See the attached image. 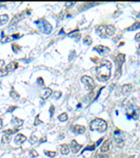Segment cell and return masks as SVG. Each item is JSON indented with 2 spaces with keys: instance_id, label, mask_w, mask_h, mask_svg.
I'll use <instances>...</instances> for the list:
<instances>
[{
  "instance_id": "6da1fadb",
  "label": "cell",
  "mask_w": 140,
  "mask_h": 158,
  "mask_svg": "<svg viewBox=\"0 0 140 158\" xmlns=\"http://www.w3.org/2000/svg\"><path fill=\"white\" fill-rule=\"evenodd\" d=\"M96 78L101 82H105L109 79L111 74V63L109 61H102L101 65L96 67Z\"/></svg>"
},
{
  "instance_id": "7a4b0ae2",
  "label": "cell",
  "mask_w": 140,
  "mask_h": 158,
  "mask_svg": "<svg viewBox=\"0 0 140 158\" xmlns=\"http://www.w3.org/2000/svg\"><path fill=\"white\" fill-rule=\"evenodd\" d=\"M96 32L102 39H107L115 34L116 27L113 25H100L96 27Z\"/></svg>"
},
{
  "instance_id": "3957f363",
  "label": "cell",
  "mask_w": 140,
  "mask_h": 158,
  "mask_svg": "<svg viewBox=\"0 0 140 158\" xmlns=\"http://www.w3.org/2000/svg\"><path fill=\"white\" fill-rule=\"evenodd\" d=\"M107 122L103 119L100 118H96V119H93L90 122L89 125V128L91 131H98L100 133H103L107 129Z\"/></svg>"
},
{
  "instance_id": "277c9868",
  "label": "cell",
  "mask_w": 140,
  "mask_h": 158,
  "mask_svg": "<svg viewBox=\"0 0 140 158\" xmlns=\"http://www.w3.org/2000/svg\"><path fill=\"white\" fill-rule=\"evenodd\" d=\"M35 24L37 25L38 28L39 29V31L44 33L46 34H51L52 30H53V26L50 24L48 21H46L45 19H40L39 20L35 21Z\"/></svg>"
},
{
  "instance_id": "5b68a950",
  "label": "cell",
  "mask_w": 140,
  "mask_h": 158,
  "mask_svg": "<svg viewBox=\"0 0 140 158\" xmlns=\"http://www.w3.org/2000/svg\"><path fill=\"white\" fill-rule=\"evenodd\" d=\"M125 61V54L119 53L115 58V63H116V77H119L121 76L122 65Z\"/></svg>"
},
{
  "instance_id": "8992f818",
  "label": "cell",
  "mask_w": 140,
  "mask_h": 158,
  "mask_svg": "<svg viewBox=\"0 0 140 158\" xmlns=\"http://www.w3.org/2000/svg\"><path fill=\"white\" fill-rule=\"evenodd\" d=\"M139 108L138 106L134 105H130L129 107L127 108L126 111V116H127L128 119H133L135 120L138 119L139 118Z\"/></svg>"
},
{
  "instance_id": "52a82bcc",
  "label": "cell",
  "mask_w": 140,
  "mask_h": 158,
  "mask_svg": "<svg viewBox=\"0 0 140 158\" xmlns=\"http://www.w3.org/2000/svg\"><path fill=\"white\" fill-rule=\"evenodd\" d=\"M81 81L82 82V84H84V85L86 86V89L88 90V91H93L94 88H95V86H96L94 80H93V78L90 77V76H81Z\"/></svg>"
},
{
  "instance_id": "ba28073f",
  "label": "cell",
  "mask_w": 140,
  "mask_h": 158,
  "mask_svg": "<svg viewBox=\"0 0 140 158\" xmlns=\"http://www.w3.org/2000/svg\"><path fill=\"white\" fill-rule=\"evenodd\" d=\"M94 51H96L99 54H102V55H104V54H107L108 53H109L110 51V49L108 48L106 46H103V45H98V46H96L93 49Z\"/></svg>"
},
{
  "instance_id": "9c48e42d",
  "label": "cell",
  "mask_w": 140,
  "mask_h": 158,
  "mask_svg": "<svg viewBox=\"0 0 140 158\" xmlns=\"http://www.w3.org/2000/svg\"><path fill=\"white\" fill-rule=\"evenodd\" d=\"M113 137H114L115 141H116L118 145H119V144L120 145H123V143H124V139L122 137L121 131L118 130V129H116V130L114 131V134H113Z\"/></svg>"
},
{
  "instance_id": "30bf717a",
  "label": "cell",
  "mask_w": 140,
  "mask_h": 158,
  "mask_svg": "<svg viewBox=\"0 0 140 158\" xmlns=\"http://www.w3.org/2000/svg\"><path fill=\"white\" fill-rule=\"evenodd\" d=\"M81 147H82V146L78 143L75 140H73V141H71V143H70V149H71V151H72L73 153H77L78 151L81 149Z\"/></svg>"
},
{
  "instance_id": "8fae6325",
  "label": "cell",
  "mask_w": 140,
  "mask_h": 158,
  "mask_svg": "<svg viewBox=\"0 0 140 158\" xmlns=\"http://www.w3.org/2000/svg\"><path fill=\"white\" fill-rule=\"evenodd\" d=\"M26 141V137L22 134H17L14 138V143L17 144V145H19V144L24 143L25 141Z\"/></svg>"
},
{
  "instance_id": "7c38bea8",
  "label": "cell",
  "mask_w": 140,
  "mask_h": 158,
  "mask_svg": "<svg viewBox=\"0 0 140 158\" xmlns=\"http://www.w3.org/2000/svg\"><path fill=\"white\" fill-rule=\"evenodd\" d=\"M110 143H111V140L110 139L106 140V141H105L103 143L101 149H100L101 152L102 153H105V152H107V151H109V147H110Z\"/></svg>"
},
{
  "instance_id": "4fadbf2b",
  "label": "cell",
  "mask_w": 140,
  "mask_h": 158,
  "mask_svg": "<svg viewBox=\"0 0 140 158\" xmlns=\"http://www.w3.org/2000/svg\"><path fill=\"white\" fill-rule=\"evenodd\" d=\"M85 131H86L85 126H81V125H75V126L73 127V132H74V134H84Z\"/></svg>"
},
{
  "instance_id": "5bb4252c",
  "label": "cell",
  "mask_w": 140,
  "mask_h": 158,
  "mask_svg": "<svg viewBox=\"0 0 140 158\" xmlns=\"http://www.w3.org/2000/svg\"><path fill=\"white\" fill-rule=\"evenodd\" d=\"M23 123H24V120H23V119H19V118H17V117H14V116H13L12 119H11V124L13 125L14 126H16V127L21 126L23 125Z\"/></svg>"
},
{
  "instance_id": "9a60e30c",
  "label": "cell",
  "mask_w": 140,
  "mask_h": 158,
  "mask_svg": "<svg viewBox=\"0 0 140 158\" xmlns=\"http://www.w3.org/2000/svg\"><path fill=\"white\" fill-rule=\"evenodd\" d=\"M18 62L17 61H11V62L8 64L7 66H6L5 69L7 72H12V71H14L15 69L18 68Z\"/></svg>"
},
{
  "instance_id": "2e32d148",
  "label": "cell",
  "mask_w": 140,
  "mask_h": 158,
  "mask_svg": "<svg viewBox=\"0 0 140 158\" xmlns=\"http://www.w3.org/2000/svg\"><path fill=\"white\" fill-rule=\"evenodd\" d=\"M131 91H132V84H124L122 87V93L124 95H128Z\"/></svg>"
},
{
  "instance_id": "e0dca14e",
  "label": "cell",
  "mask_w": 140,
  "mask_h": 158,
  "mask_svg": "<svg viewBox=\"0 0 140 158\" xmlns=\"http://www.w3.org/2000/svg\"><path fill=\"white\" fill-rule=\"evenodd\" d=\"M52 93H53V91H52L50 88H45L44 92H43L42 95H41V98H42L43 99H46L47 98H49L50 96H51Z\"/></svg>"
},
{
  "instance_id": "ac0fdd59",
  "label": "cell",
  "mask_w": 140,
  "mask_h": 158,
  "mask_svg": "<svg viewBox=\"0 0 140 158\" xmlns=\"http://www.w3.org/2000/svg\"><path fill=\"white\" fill-rule=\"evenodd\" d=\"M140 28V21H137V22H135L133 25H131V26H129L128 28H126V31L128 32H132V31H135V30H138Z\"/></svg>"
},
{
  "instance_id": "d6986e66",
  "label": "cell",
  "mask_w": 140,
  "mask_h": 158,
  "mask_svg": "<svg viewBox=\"0 0 140 158\" xmlns=\"http://www.w3.org/2000/svg\"><path fill=\"white\" fill-rule=\"evenodd\" d=\"M8 20H9V16L7 14L0 15V26L6 24L8 22Z\"/></svg>"
},
{
  "instance_id": "ffe728a7",
  "label": "cell",
  "mask_w": 140,
  "mask_h": 158,
  "mask_svg": "<svg viewBox=\"0 0 140 158\" xmlns=\"http://www.w3.org/2000/svg\"><path fill=\"white\" fill-rule=\"evenodd\" d=\"M23 18H24V12L22 13H19V14H17L16 16H14L12 19V21H11V25H13L15 24V23H17L19 20H20V19H22Z\"/></svg>"
},
{
  "instance_id": "44dd1931",
  "label": "cell",
  "mask_w": 140,
  "mask_h": 158,
  "mask_svg": "<svg viewBox=\"0 0 140 158\" xmlns=\"http://www.w3.org/2000/svg\"><path fill=\"white\" fill-rule=\"evenodd\" d=\"M70 149H69V147H68L67 144H63V145H61V153L62 155H68V153H69Z\"/></svg>"
},
{
  "instance_id": "7402d4cb",
  "label": "cell",
  "mask_w": 140,
  "mask_h": 158,
  "mask_svg": "<svg viewBox=\"0 0 140 158\" xmlns=\"http://www.w3.org/2000/svg\"><path fill=\"white\" fill-rule=\"evenodd\" d=\"M68 119V114L66 113V112H63V113L60 114L59 116H58V119H59L60 121H61V122H64V121H67Z\"/></svg>"
},
{
  "instance_id": "603a6c76",
  "label": "cell",
  "mask_w": 140,
  "mask_h": 158,
  "mask_svg": "<svg viewBox=\"0 0 140 158\" xmlns=\"http://www.w3.org/2000/svg\"><path fill=\"white\" fill-rule=\"evenodd\" d=\"M92 38L90 37V36L87 35L86 37H84V39H83V43H84L85 45H87V46H89V45L92 44Z\"/></svg>"
},
{
  "instance_id": "cb8c5ba5",
  "label": "cell",
  "mask_w": 140,
  "mask_h": 158,
  "mask_svg": "<svg viewBox=\"0 0 140 158\" xmlns=\"http://www.w3.org/2000/svg\"><path fill=\"white\" fill-rule=\"evenodd\" d=\"M10 96L14 99H18L20 98V95L16 91H14V90H11V91H10Z\"/></svg>"
},
{
  "instance_id": "d4e9b609",
  "label": "cell",
  "mask_w": 140,
  "mask_h": 158,
  "mask_svg": "<svg viewBox=\"0 0 140 158\" xmlns=\"http://www.w3.org/2000/svg\"><path fill=\"white\" fill-rule=\"evenodd\" d=\"M12 40H14L13 39V37H12V35H11V36H4V37H2L1 38V43H6V42H9V41H12Z\"/></svg>"
},
{
  "instance_id": "484cf974",
  "label": "cell",
  "mask_w": 140,
  "mask_h": 158,
  "mask_svg": "<svg viewBox=\"0 0 140 158\" xmlns=\"http://www.w3.org/2000/svg\"><path fill=\"white\" fill-rule=\"evenodd\" d=\"M10 141V135H7V134H4V135H3L2 139H1V142H2L3 144H7L9 143Z\"/></svg>"
},
{
  "instance_id": "4316f807",
  "label": "cell",
  "mask_w": 140,
  "mask_h": 158,
  "mask_svg": "<svg viewBox=\"0 0 140 158\" xmlns=\"http://www.w3.org/2000/svg\"><path fill=\"white\" fill-rule=\"evenodd\" d=\"M44 153L47 156H49L50 158H54V156H56L57 153L55 151H47V150H44Z\"/></svg>"
},
{
  "instance_id": "83f0119b",
  "label": "cell",
  "mask_w": 140,
  "mask_h": 158,
  "mask_svg": "<svg viewBox=\"0 0 140 158\" xmlns=\"http://www.w3.org/2000/svg\"><path fill=\"white\" fill-rule=\"evenodd\" d=\"M19 131V129H8V130H4V133L5 134H7V135H11V134H15V133H17Z\"/></svg>"
},
{
  "instance_id": "f1b7e54d",
  "label": "cell",
  "mask_w": 140,
  "mask_h": 158,
  "mask_svg": "<svg viewBox=\"0 0 140 158\" xmlns=\"http://www.w3.org/2000/svg\"><path fill=\"white\" fill-rule=\"evenodd\" d=\"M11 49H12V50L14 51V53H18L21 49V47L18 44H12L11 45Z\"/></svg>"
},
{
  "instance_id": "f546056e",
  "label": "cell",
  "mask_w": 140,
  "mask_h": 158,
  "mask_svg": "<svg viewBox=\"0 0 140 158\" xmlns=\"http://www.w3.org/2000/svg\"><path fill=\"white\" fill-rule=\"evenodd\" d=\"M38 141L37 137H36L35 135H33V134L31 136V137H30V139H29V142L32 144V145H33V144L36 143V141Z\"/></svg>"
},
{
  "instance_id": "4dcf8cb0",
  "label": "cell",
  "mask_w": 140,
  "mask_h": 158,
  "mask_svg": "<svg viewBox=\"0 0 140 158\" xmlns=\"http://www.w3.org/2000/svg\"><path fill=\"white\" fill-rule=\"evenodd\" d=\"M41 123H43V121L39 119V114H38V115L35 117V120L33 124H34V126H38V125L41 124Z\"/></svg>"
},
{
  "instance_id": "1f68e13d",
  "label": "cell",
  "mask_w": 140,
  "mask_h": 158,
  "mask_svg": "<svg viewBox=\"0 0 140 158\" xmlns=\"http://www.w3.org/2000/svg\"><path fill=\"white\" fill-rule=\"evenodd\" d=\"M30 156H31L32 158H35V157H37L38 156H39V154H38V152L35 149H32L31 151H30L29 153Z\"/></svg>"
},
{
  "instance_id": "d6a6232c",
  "label": "cell",
  "mask_w": 140,
  "mask_h": 158,
  "mask_svg": "<svg viewBox=\"0 0 140 158\" xmlns=\"http://www.w3.org/2000/svg\"><path fill=\"white\" fill-rule=\"evenodd\" d=\"M95 149H96V145H89V146H87L86 148H85L84 149H83V151H94Z\"/></svg>"
},
{
  "instance_id": "836d02e7",
  "label": "cell",
  "mask_w": 140,
  "mask_h": 158,
  "mask_svg": "<svg viewBox=\"0 0 140 158\" xmlns=\"http://www.w3.org/2000/svg\"><path fill=\"white\" fill-rule=\"evenodd\" d=\"M54 111H55V109H54V105H51V106H50V109H49V112H50V118H53V116H54Z\"/></svg>"
},
{
  "instance_id": "e575fe53",
  "label": "cell",
  "mask_w": 140,
  "mask_h": 158,
  "mask_svg": "<svg viewBox=\"0 0 140 158\" xmlns=\"http://www.w3.org/2000/svg\"><path fill=\"white\" fill-rule=\"evenodd\" d=\"M37 84H39V85H40V86L44 85V80H43L42 77H38L37 78Z\"/></svg>"
},
{
  "instance_id": "d590c367",
  "label": "cell",
  "mask_w": 140,
  "mask_h": 158,
  "mask_svg": "<svg viewBox=\"0 0 140 158\" xmlns=\"http://www.w3.org/2000/svg\"><path fill=\"white\" fill-rule=\"evenodd\" d=\"M75 4H76L75 2H67L66 4H65V6H66L67 8H70V7H72V6H74Z\"/></svg>"
},
{
  "instance_id": "8d00e7d4",
  "label": "cell",
  "mask_w": 140,
  "mask_h": 158,
  "mask_svg": "<svg viewBox=\"0 0 140 158\" xmlns=\"http://www.w3.org/2000/svg\"><path fill=\"white\" fill-rule=\"evenodd\" d=\"M61 91H55L54 92V98H55L56 99H60V98L61 97Z\"/></svg>"
},
{
  "instance_id": "74e56055",
  "label": "cell",
  "mask_w": 140,
  "mask_h": 158,
  "mask_svg": "<svg viewBox=\"0 0 140 158\" xmlns=\"http://www.w3.org/2000/svg\"><path fill=\"white\" fill-rule=\"evenodd\" d=\"M8 74V72L6 71V69H0V76H6Z\"/></svg>"
},
{
  "instance_id": "f35d334b",
  "label": "cell",
  "mask_w": 140,
  "mask_h": 158,
  "mask_svg": "<svg viewBox=\"0 0 140 158\" xmlns=\"http://www.w3.org/2000/svg\"><path fill=\"white\" fill-rule=\"evenodd\" d=\"M18 108V106H10L7 109V112H12L14 110H16Z\"/></svg>"
},
{
  "instance_id": "ab89813d",
  "label": "cell",
  "mask_w": 140,
  "mask_h": 158,
  "mask_svg": "<svg viewBox=\"0 0 140 158\" xmlns=\"http://www.w3.org/2000/svg\"><path fill=\"white\" fill-rule=\"evenodd\" d=\"M103 141V138H101V139L98 140V141L96 142V144H95V145H96V147H98V146L100 145V143H101V142H102Z\"/></svg>"
},
{
  "instance_id": "60d3db41",
  "label": "cell",
  "mask_w": 140,
  "mask_h": 158,
  "mask_svg": "<svg viewBox=\"0 0 140 158\" xmlns=\"http://www.w3.org/2000/svg\"><path fill=\"white\" fill-rule=\"evenodd\" d=\"M135 40L137 41H140V33H138V34L135 35Z\"/></svg>"
},
{
  "instance_id": "b9f144b4",
  "label": "cell",
  "mask_w": 140,
  "mask_h": 158,
  "mask_svg": "<svg viewBox=\"0 0 140 158\" xmlns=\"http://www.w3.org/2000/svg\"><path fill=\"white\" fill-rule=\"evenodd\" d=\"M97 158H109V156H107V155H98L97 156Z\"/></svg>"
},
{
  "instance_id": "7bdbcfd3",
  "label": "cell",
  "mask_w": 140,
  "mask_h": 158,
  "mask_svg": "<svg viewBox=\"0 0 140 158\" xmlns=\"http://www.w3.org/2000/svg\"><path fill=\"white\" fill-rule=\"evenodd\" d=\"M46 141H47V139H46V137L45 136V137L41 138V139L39 140V143H43V142H46Z\"/></svg>"
},
{
  "instance_id": "ee69618b",
  "label": "cell",
  "mask_w": 140,
  "mask_h": 158,
  "mask_svg": "<svg viewBox=\"0 0 140 158\" xmlns=\"http://www.w3.org/2000/svg\"><path fill=\"white\" fill-rule=\"evenodd\" d=\"M4 65V60H0V69H2Z\"/></svg>"
},
{
  "instance_id": "f6af8a7d",
  "label": "cell",
  "mask_w": 140,
  "mask_h": 158,
  "mask_svg": "<svg viewBox=\"0 0 140 158\" xmlns=\"http://www.w3.org/2000/svg\"><path fill=\"white\" fill-rule=\"evenodd\" d=\"M103 88H104V87H102V88H101V89H100V91H98V93H97V96H96V99H94V100H96V99H98V97H99V95H100V93H101L102 90H103Z\"/></svg>"
},
{
  "instance_id": "bcb514c9",
  "label": "cell",
  "mask_w": 140,
  "mask_h": 158,
  "mask_svg": "<svg viewBox=\"0 0 140 158\" xmlns=\"http://www.w3.org/2000/svg\"><path fill=\"white\" fill-rule=\"evenodd\" d=\"M3 127V119H0V129Z\"/></svg>"
},
{
  "instance_id": "7dc6e473",
  "label": "cell",
  "mask_w": 140,
  "mask_h": 158,
  "mask_svg": "<svg viewBox=\"0 0 140 158\" xmlns=\"http://www.w3.org/2000/svg\"><path fill=\"white\" fill-rule=\"evenodd\" d=\"M64 34V29H63V28H61V31H60V33L58 34H59V35H61V34Z\"/></svg>"
},
{
  "instance_id": "c3c4849f",
  "label": "cell",
  "mask_w": 140,
  "mask_h": 158,
  "mask_svg": "<svg viewBox=\"0 0 140 158\" xmlns=\"http://www.w3.org/2000/svg\"><path fill=\"white\" fill-rule=\"evenodd\" d=\"M72 54H73V55H74V54H75V52H74V51H73V52H72ZM72 59H73V56L69 57V60H72Z\"/></svg>"
},
{
  "instance_id": "681fc988",
  "label": "cell",
  "mask_w": 140,
  "mask_h": 158,
  "mask_svg": "<svg viewBox=\"0 0 140 158\" xmlns=\"http://www.w3.org/2000/svg\"><path fill=\"white\" fill-rule=\"evenodd\" d=\"M138 54H140V46L138 47Z\"/></svg>"
},
{
  "instance_id": "f907efd6",
  "label": "cell",
  "mask_w": 140,
  "mask_h": 158,
  "mask_svg": "<svg viewBox=\"0 0 140 158\" xmlns=\"http://www.w3.org/2000/svg\"><path fill=\"white\" fill-rule=\"evenodd\" d=\"M128 158H134V156H130Z\"/></svg>"
},
{
  "instance_id": "816d5d0a",
  "label": "cell",
  "mask_w": 140,
  "mask_h": 158,
  "mask_svg": "<svg viewBox=\"0 0 140 158\" xmlns=\"http://www.w3.org/2000/svg\"><path fill=\"white\" fill-rule=\"evenodd\" d=\"M77 107H78V108H80V107H81V104H79V105H77Z\"/></svg>"
},
{
  "instance_id": "f5cc1de1",
  "label": "cell",
  "mask_w": 140,
  "mask_h": 158,
  "mask_svg": "<svg viewBox=\"0 0 140 158\" xmlns=\"http://www.w3.org/2000/svg\"><path fill=\"white\" fill-rule=\"evenodd\" d=\"M0 7H1V5H0Z\"/></svg>"
}]
</instances>
